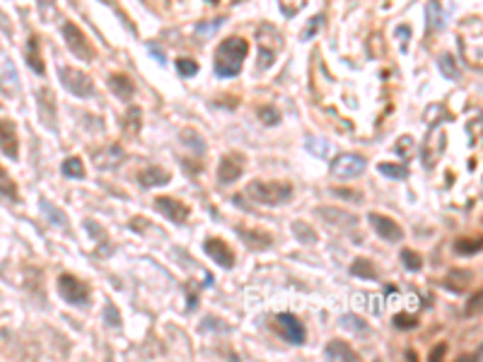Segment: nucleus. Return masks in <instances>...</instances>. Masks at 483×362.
Masks as SVG:
<instances>
[{
	"label": "nucleus",
	"mask_w": 483,
	"mask_h": 362,
	"mask_svg": "<svg viewBox=\"0 0 483 362\" xmlns=\"http://www.w3.org/2000/svg\"><path fill=\"white\" fill-rule=\"evenodd\" d=\"M0 196L10 198V201H17V186L3 167H0Z\"/></svg>",
	"instance_id": "nucleus-26"
},
{
	"label": "nucleus",
	"mask_w": 483,
	"mask_h": 362,
	"mask_svg": "<svg viewBox=\"0 0 483 362\" xmlns=\"http://www.w3.org/2000/svg\"><path fill=\"white\" fill-rule=\"evenodd\" d=\"M249 54V42L242 37L225 39L215 51V75L217 78H234L239 75L242 66Z\"/></svg>",
	"instance_id": "nucleus-1"
},
{
	"label": "nucleus",
	"mask_w": 483,
	"mask_h": 362,
	"mask_svg": "<svg viewBox=\"0 0 483 362\" xmlns=\"http://www.w3.org/2000/svg\"><path fill=\"white\" fill-rule=\"evenodd\" d=\"M292 235L300 239V244H314L317 232L307 223H292Z\"/></svg>",
	"instance_id": "nucleus-25"
},
{
	"label": "nucleus",
	"mask_w": 483,
	"mask_h": 362,
	"mask_svg": "<svg viewBox=\"0 0 483 362\" xmlns=\"http://www.w3.org/2000/svg\"><path fill=\"white\" fill-rule=\"evenodd\" d=\"M176 70H179V75H184V78H193V75L198 73V63L191 61V58H179V61H176Z\"/></svg>",
	"instance_id": "nucleus-34"
},
{
	"label": "nucleus",
	"mask_w": 483,
	"mask_h": 362,
	"mask_svg": "<svg viewBox=\"0 0 483 362\" xmlns=\"http://www.w3.org/2000/svg\"><path fill=\"white\" fill-rule=\"evenodd\" d=\"M61 83L70 95L87 99L94 95V83L78 68H61Z\"/></svg>",
	"instance_id": "nucleus-5"
},
{
	"label": "nucleus",
	"mask_w": 483,
	"mask_h": 362,
	"mask_svg": "<svg viewBox=\"0 0 483 362\" xmlns=\"http://www.w3.org/2000/svg\"><path fill=\"white\" fill-rule=\"evenodd\" d=\"M455 251L462 256H474L481 251V239H459L455 244Z\"/></svg>",
	"instance_id": "nucleus-29"
},
{
	"label": "nucleus",
	"mask_w": 483,
	"mask_h": 362,
	"mask_svg": "<svg viewBox=\"0 0 483 362\" xmlns=\"http://www.w3.org/2000/svg\"><path fill=\"white\" fill-rule=\"evenodd\" d=\"M0 153L10 160L20 157V138H17V128L10 119H0Z\"/></svg>",
	"instance_id": "nucleus-10"
},
{
	"label": "nucleus",
	"mask_w": 483,
	"mask_h": 362,
	"mask_svg": "<svg viewBox=\"0 0 483 362\" xmlns=\"http://www.w3.org/2000/svg\"><path fill=\"white\" fill-rule=\"evenodd\" d=\"M39 5H41V8H51V5H54V0H39Z\"/></svg>",
	"instance_id": "nucleus-45"
},
{
	"label": "nucleus",
	"mask_w": 483,
	"mask_h": 362,
	"mask_svg": "<svg viewBox=\"0 0 483 362\" xmlns=\"http://www.w3.org/2000/svg\"><path fill=\"white\" fill-rule=\"evenodd\" d=\"M237 235L242 239H246V244H251L254 249H266L271 247V235H263V232H249V230H237Z\"/></svg>",
	"instance_id": "nucleus-21"
},
{
	"label": "nucleus",
	"mask_w": 483,
	"mask_h": 362,
	"mask_svg": "<svg viewBox=\"0 0 483 362\" xmlns=\"http://www.w3.org/2000/svg\"><path fill=\"white\" fill-rule=\"evenodd\" d=\"M169 172H164L162 167H145L143 172L138 174V181L143 189H155V186H164L169 184Z\"/></svg>",
	"instance_id": "nucleus-16"
},
{
	"label": "nucleus",
	"mask_w": 483,
	"mask_h": 362,
	"mask_svg": "<svg viewBox=\"0 0 483 362\" xmlns=\"http://www.w3.org/2000/svg\"><path fill=\"white\" fill-rule=\"evenodd\" d=\"M307 145H309V153H314V155H319V157H326V153H329V143H326V140L307 138Z\"/></svg>",
	"instance_id": "nucleus-38"
},
{
	"label": "nucleus",
	"mask_w": 483,
	"mask_h": 362,
	"mask_svg": "<svg viewBox=\"0 0 483 362\" xmlns=\"http://www.w3.org/2000/svg\"><path fill=\"white\" fill-rule=\"evenodd\" d=\"M324 358H326V360H346V362L360 360L356 350H353L346 341H331V343H329V346L324 348Z\"/></svg>",
	"instance_id": "nucleus-17"
},
{
	"label": "nucleus",
	"mask_w": 483,
	"mask_h": 362,
	"mask_svg": "<svg viewBox=\"0 0 483 362\" xmlns=\"http://www.w3.org/2000/svg\"><path fill=\"white\" fill-rule=\"evenodd\" d=\"M37 99H39V107H41V119H44V124L51 128V131H56V102H54V95H51L46 87H41L37 92Z\"/></svg>",
	"instance_id": "nucleus-15"
},
{
	"label": "nucleus",
	"mask_w": 483,
	"mask_h": 362,
	"mask_svg": "<svg viewBox=\"0 0 483 362\" xmlns=\"http://www.w3.org/2000/svg\"><path fill=\"white\" fill-rule=\"evenodd\" d=\"M322 25H324V15H314V17H312V20L302 29V42H309L312 37H317V32L322 29Z\"/></svg>",
	"instance_id": "nucleus-30"
},
{
	"label": "nucleus",
	"mask_w": 483,
	"mask_h": 362,
	"mask_svg": "<svg viewBox=\"0 0 483 362\" xmlns=\"http://www.w3.org/2000/svg\"><path fill=\"white\" fill-rule=\"evenodd\" d=\"M126 126H131V128H133V133H138V128H140V109H138V107H131V109H128Z\"/></svg>",
	"instance_id": "nucleus-42"
},
{
	"label": "nucleus",
	"mask_w": 483,
	"mask_h": 362,
	"mask_svg": "<svg viewBox=\"0 0 483 362\" xmlns=\"http://www.w3.org/2000/svg\"><path fill=\"white\" fill-rule=\"evenodd\" d=\"M426 22H428V32H440L445 27V15H443V5L440 0H428L426 5Z\"/></svg>",
	"instance_id": "nucleus-18"
},
{
	"label": "nucleus",
	"mask_w": 483,
	"mask_h": 362,
	"mask_svg": "<svg viewBox=\"0 0 483 362\" xmlns=\"http://www.w3.org/2000/svg\"><path fill=\"white\" fill-rule=\"evenodd\" d=\"M278 3H280L283 13H285L288 17H292V15H297L305 5H307V0H278Z\"/></svg>",
	"instance_id": "nucleus-35"
},
{
	"label": "nucleus",
	"mask_w": 483,
	"mask_h": 362,
	"mask_svg": "<svg viewBox=\"0 0 483 362\" xmlns=\"http://www.w3.org/2000/svg\"><path fill=\"white\" fill-rule=\"evenodd\" d=\"M41 213L46 215V220H49L51 225H56V227H66V225H68V218L54 206V203L41 201Z\"/></svg>",
	"instance_id": "nucleus-22"
},
{
	"label": "nucleus",
	"mask_w": 483,
	"mask_h": 362,
	"mask_svg": "<svg viewBox=\"0 0 483 362\" xmlns=\"http://www.w3.org/2000/svg\"><path fill=\"white\" fill-rule=\"evenodd\" d=\"M397 34H399V37H402V42H404L402 49H406V42H409V37H411V29L406 27V25H402V27L397 29Z\"/></svg>",
	"instance_id": "nucleus-43"
},
{
	"label": "nucleus",
	"mask_w": 483,
	"mask_h": 362,
	"mask_svg": "<svg viewBox=\"0 0 483 362\" xmlns=\"http://www.w3.org/2000/svg\"><path fill=\"white\" fill-rule=\"evenodd\" d=\"M402 264L406 266V271H421L423 261H421V256H418L416 251L404 249V251H402Z\"/></svg>",
	"instance_id": "nucleus-31"
},
{
	"label": "nucleus",
	"mask_w": 483,
	"mask_h": 362,
	"mask_svg": "<svg viewBox=\"0 0 483 362\" xmlns=\"http://www.w3.org/2000/svg\"><path fill=\"white\" fill-rule=\"evenodd\" d=\"M222 22H225V17H217V20H213V22H203V25H198V34H201V37H210L213 29L220 27Z\"/></svg>",
	"instance_id": "nucleus-40"
},
{
	"label": "nucleus",
	"mask_w": 483,
	"mask_h": 362,
	"mask_svg": "<svg viewBox=\"0 0 483 362\" xmlns=\"http://www.w3.org/2000/svg\"><path fill=\"white\" fill-rule=\"evenodd\" d=\"M380 169V174H385L387 179H406L409 177V169L404 165H392V162H382V165H377Z\"/></svg>",
	"instance_id": "nucleus-27"
},
{
	"label": "nucleus",
	"mask_w": 483,
	"mask_h": 362,
	"mask_svg": "<svg viewBox=\"0 0 483 362\" xmlns=\"http://www.w3.org/2000/svg\"><path fill=\"white\" fill-rule=\"evenodd\" d=\"M341 324H343L346 329L356 331V334H365V331H368V324H365L360 317H356V314H346V317L341 319Z\"/></svg>",
	"instance_id": "nucleus-32"
},
{
	"label": "nucleus",
	"mask_w": 483,
	"mask_h": 362,
	"mask_svg": "<svg viewBox=\"0 0 483 362\" xmlns=\"http://www.w3.org/2000/svg\"><path fill=\"white\" fill-rule=\"evenodd\" d=\"M63 39H66L68 51L75 58H80V61H92L94 58L92 44L87 42V37L82 34V29L75 25V22H66V25H63Z\"/></svg>",
	"instance_id": "nucleus-4"
},
{
	"label": "nucleus",
	"mask_w": 483,
	"mask_h": 362,
	"mask_svg": "<svg viewBox=\"0 0 483 362\" xmlns=\"http://www.w3.org/2000/svg\"><path fill=\"white\" fill-rule=\"evenodd\" d=\"M258 119H261L266 126H275V124H280V114L275 112L273 107H261V109H258Z\"/></svg>",
	"instance_id": "nucleus-36"
},
{
	"label": "nucleus",
	"mask_w": 483,
	"mask_h": 362,
	"mask_svg": "<svg viewBox=\"0 0 483 362\" xmlns=\"http://www.w3.org/2000/svg\"><path fill=\"white\" fill-rule=\"evenodd\" d=\"M275 61V51L268 49V46H258V70H268Z\"/></svg>",
	"instance_id": "nucleus-33"
},
{
	"label": "nucleus",
	"mask_w": 483,
	"mask_h": 362,
	"mask_svg": "<svg viewBox=\"0 0 483 362\" xmlns=\"http://www.w3.org/2000/svg\"><path fill=\"white\" fill-rule=\"evenodd\" d=\"M244 172V157L239 155H225L217 165V181L220 184H232Z\"/></svg>",
	"instance_id": "nucleus-12"
},
{
	"label": "nucleus",
	"mask_w": 483,
	"mask_h": 362,
	"mask_svg": "<svg viewBox=\"0 0 483 362\" xmlns=\"http://www.w3.org/2000/svg\"><path fill=\"white\" fill-rule=\"evenodd\" d=\"M438 63H440V70H443V75H445V78H450V80H459V70H457L455 56H452V54H443V56L438 58Z\"/></svg>",
	"instance_id": "nucleus-28"
},
{
	"label": "nucleus",
	"mask_w": 483,
	"mask_h": 362,
	"mask_svg": "<svg viewBox=\"0 0 483 362\" xmlns=\"http://www.w3.org/2000/svg\"><path fill=\"white\" fill-rule=\"evenodd\" d=\"M317 215H319L324 223L331 225V227H356L358 225L356 215L346 213V210H341V208H319L317 210Z\"/></svg>",
	"instance_id": "nucleus-14"
},
{
	"label": "nucleus",
	"mask_w": 483,
	"mask_h": 362,
	"mask_svg": "<svg viewBox=\"0 0 483 362\" xmlns=\"http://www.w3.org/2000/svg\"><path fill=\"white\" fill-rule=\"evenodd\" d=\"M155 210L160 215H164L167 220H172L174 225H184L188 220V215H191V210H188L186 203L176 201V198H172V196L155 198Z\"/></svg>",
	"instance_id": "nucleus-7"
},
{
	"label": "nucleus",
	"mask_w": 483,
	"mask_h": 362,
	"mask_svg": "<svg viewBox=\"0 0 483 362\" xmlns=\"http://www.w3.org/2000/svg\"><path fill=\"white\" fill-rule=\"evenodd\" d=\"M275 324H278V331H280V336L285 338L288 343H292V346H302L305 343V326H302V321H300L295 314H288V312H283L275 317Z\"/></svg>",
	"instance_id": "nucleus-8"
},
{
	"label": "nucleus",
	"mask_w": 483,
	"mask_h": 362,
	"mask_svg": "<svg viewBox=\"0 0 483 362\" xmlns=\"http://www.w3.org/2000/svg\"><path fill=\"white\" fill-rule=\"evenodd\" d=\"M109 87H111V92H114L116 97L123 99V102H126V99H131V97L135 95L133 83L126 78V75H121V73L111 75V78H109Z\"/></svg>",
	"instance_id": "nucleus-20"
},
{
	"label": "nucleus",
	"mask_w": 483,
	"mask_h": 362,
	"mask_svg": "<svg viewBox=\"0 0 483 362\" xmlns=\"http://www.w3.org/2000/svg\"><path fill=\"white\" fill-rule=\"evenodd\" d=\"M394 326H397V329L409 331V329H416V326H418V319H416V317H411V314H397V317H394Z\"/></svg>",
	"instance_id": "nucleus-37"
},
{
	"label": "nucleus",
	"mask_w": 483,
	"mask_h": 362,
	"mask_svg": "<svg viewBox=\"0 0 483 362\" xmlns=\"http://www.w3.org/2000/svg\"><path fill=\"white\" fill-rule=\"evenodd\" d=\"M92 160L99 169H116L123 160H126V155H123V150L119 145H109V148L97 150V153L92 155Z\"/></svg>",
	"instance_id": "nucleus-13"
},
{
	"label": "nucleus",
	"mask_w": 483,
	"mask_h": 362,
	"mask_svg": "<svg viewBox=\"0 0 483 362\" xmlns=\"http://www.w3.org/2000/svg\"><path fill=\"white\" fill-rule=\"evenodd\" d=\"M58 293L73 307H85L90 302V285L82 283L80 278H75L73 273H63L58 278Z\"/></svg>",
	"instance_id": "nucleus-3"
},
{
	"label": "nucleus",
	"mask_w": 483,
	"mask_h": 362,
	"mask_svg": "<svg viewBox=\"0 0 483 362\" xmlns=\"http://www.w3.org/2000/svg\"><path fill=\"white\" fill-rule=\"evenodd\" d=\"M445 350H447L445 343H443V346H438V350H433V353H430V360H440L445 355Z\"/></svg>",
	"instance_id": "nucleus-44"
},
{
	"label": "nucleus",
	"mask_w": 483,
	"mask_h": 362,
	"mask_svg": "<svg viewBox=\"0 0 483 362\" xmlns=\"http://www.w3.org/2000/svg\"><path fill=\"white\" fill-rule=\"evenodd\" d=\"M181 140H188V143L193 145V150H196V153H203V150H205V143H203V140L198 138V136H196V133H193V131H186V133H181Z\"/></svg>",
	"instance_id": "nucleus-41"
},
{
	"label": "nucleus",
	"mask_w": 483,
	"mask_h": 362,
	"mask_svg": "<svg viewBox=\"0 0 483 362\" xmlns=\"http://www.w3.org/2000/svg\"><path fill=\"white\" fill-rule=\"evenodd\" d=\"M27 63H29V68L34 70L37 75H44L46 73V63H44V58H41V46H39V37H32L27 42Z\"/></svg>",
	"instance_id": "nucleus-19"
},
{
	"label": "nucleus",
	"mask_w": 483,
	"mask_h": 362,
	"mask_svg": "<svg viewBox=\"0 0 483 362\" xmlns=\"http://www.w3.org/2000/svg\"><path fill=\"white\" fill-rule=\"evenodd\" d=\"M351 273H353V276H358V278H365V280H375L377 278V271H375L373 261H368V259H356V261H353Z\"/></svg>",
	"instance_id": "nucleus-23"
},
{
	"label": "nucleus",
	"mask_w": 483,
	"mask_h": 362,
	"mask_svg": "<svg viewBox=\"0 0 483 362\" xmlns=\"http://www.w3.org/2000/svg\"><path fill=\"white\" fill-rule=\"evenodd\" d=\"M104 321H107L109 326H121V314H119V309H116L114 305H107V309H104Z\"/></svg>",
	"instance_id": "nucleus-39"
},
{
	"label": "nucleus",
	"mask_w": 483,
	"mask_h": 362,
	"mask_svg": "<svg viewBox=\"0 0 483 362\" xmlns=\"http://www.w3.org/2000/svg\"><path fill=\"white\" fill-rule=\"evenodd\" d=\"M246 194L261 206H280L292 198V186L285 181H251Z\"/></svg>",
	"instance_id": "nucleus-2"
},
{
	"label": "nucleus",
	"mask_w": 483,
	"mask_h": 362,
	"mask_svg": "<svg viewBox=\"0 0 483 362\" xmlns=\"http://www.w3.org/2000/svg\"><path fill=\"white\" fill-rule=\"evenodd\" d=\"M365 167H368V160L363 155L346 153V155H339L331 162V174L336 179H356L365 172Z\"/></svg>",
	"instance_id": "nucleus-6"
},
{
	"label": "nucleus",
	"mask_w": 483,
	"mask_h": 362,
	"mask_svg": "<svg viewBox=\"0 0 483 362\" xmlns=\"http://www.w3.org/2000/svg\"><path fill=\"white\" fill-rule=\"evenodd\" d=\"M63 174H66L68 179H85V165H82L80 157H68V160L63 162Z\"/></svg>",
	"instance_id": "nucleus-24"
},
{
	"label": "nucleus",
	"mask_w": 483,
	"mask_h": 362,
	"mask_svg": "<svg viewBox=\"0 0 483 362\" xmlns=\"http://www.w3.org/2000/svg\"><path fill=\"white\" fill-rule=\"evenodd\" d=\"M370 225H373V230L385 239V242H402L404 239L402 225L382 213H370Z\"/></svg>",
	"instance_id": "nucleus-9"
},
{
	"label": "nucleus",
	"mask_w": 483,
	"mask_h": 362,
	"mask_svg": "<svg viewBox=\"0 0 483 362\" xmlns=\"http://www.w3.org/2000/svg\"><path fill=\"white\" fill-rule=\"evenodd\" d=\"M203 251L215 261L217 266H222V268H232L234 266V251L229 249L227 242H222V239H215V237L205 239Z\"/></svg>",
	"instance_id": "nucleus-11"
}]
</instances>
